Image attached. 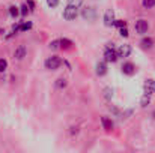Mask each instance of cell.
I'll return each mask as SVG.
<instances>
[{
    "mask_svg": "<svg viewBox=\"0 0 155 153\" xmlns=\"http://www.w3.org/2000/svg\"><path fill=\"white\" fill-rule=\"evenodd\" d=\"M77 9H78V8L68 5V6L65 8V11H63V18H65V20H68V21L75 20V18H77V15H78V11H77Z\"/></svg>",
    "mask_w": 155,
    "mask_h": 153,
    "instance_id": "1",
    "label": "cell"
},
{
    "mask_svg": "<svg viewBox=\"0 0 155 153\" xmlns=\"http://www.w3.org/2000/svg\"><path fill=\"white\" fill-rule=\"evenodd\" d=\"M60 65H62V60H60L57 56L48 57V59L45 60V68H47V69H50V71H56Z\"/></svg>",
    "mask_w": 155,
    "mask_h": 153,
    "instance_id": "2",
    "label": "cell"
},
{
    "mask_svg": "<svg viewBox=\"0 0 155 153\" xmlns=\"http://www.w3.org/2000/svg\"><path fill=\"white\" fill-rule=\"evenodd\" d=\"M134 27H136V32L139 35H145L148 32V29H149V24H148L146 20H139V21H136V26Z\"/></svg>",
    "mask_w": 155,
    "mask_h": 153,
    "instance_id": "3",
    "label": "cell"
},
{
    "mask_svg": "<svg viewBox=\"0 0 155 153\" xmlns=\"http://www.w3.org/2000/svg\"><path fill=\"white\" fill-rule=\"evenodd\" d=\"M104 57H105V62H116L117 60V53L113 50V47H110V45H107V48H105V53H104Z\"/></svg>",
    "mask_w": 155,
    "mask_h": 153,
    "instance_id": "4",
    "label": "cell"
},
{
    "mask_svg": "<svg viewBox=\"0 0 155 153\" xmlns=\"http://www.w3.org/2000/svg\"><path fill=\"white\" fill-rule=\"evenodd\" d=\"M104 24H105L107 27L114 26V12H113L111 9H107V11H105V14H104Z\"/></svg>",
    "mask_w": 155,
    "mask_h": 153,
    "instance_id": "5",
    "label": "cell"
},
{
    "mask_svg": "<svg viewBox=\"0 0 155 153\" xmlns=\"http://www.w3.org/2000/svg\"><path fill=\"white\" fill-rule=\"evenodd\" d=\"M143 90H145V93H148V95H154L155 93V81L154 80H146L145 84H143Z\"/></svg>",
    "mask_w": 155,
    "mask_h": 153,
    "instance_id": "6",
    "label": "cell"
},
{
    "mask_svg": "<svg viewBox=\"0 0 155 153\" xmlns=\"http://www.w3.org/2000/svg\"><path fill=\"white\" fill-rule=\"evenodd\" d=\"M130 54H131V47L128 44H124V45L119 47V50H117V56L119 57H128Z\"/></svg>",
    "mask_w": 155,
    "mask_h": 153,
    "instance_id": "7",
    "label": "cell"
},
{
    "mask_svg": "<svg viewBox=\"0 0 155 153\" xmlns=\"http://www.w3.org/2000/svg\"><path fill=\"white\" fill-rule=\"evenodd\" d=\"M81 15H83V18H84V20L92 21V20L95 18V9H94V8H84V9H83V12H81Z\"/></svg>",
    "mask_w": 155,
    "mask_h": 153,
    "instance_id": "8",
    "label": "cell"
},
{
    "mask_svg": "<svg viewBox=\"0 0 155 153\" xmlns=\"http://www.w3.org/2000/svg\"><path fill=\"white\" fill-rule=\"evenodd\" d=\"M122 72H124V74H127V75H133V74L136 72V66H134L133 63L127 62V63H124V65H122Z\"/></svg>",
    "mask_w": 155,
    "mask_h": 153,
    "instance_id": "9",
    "label": "cell"
},
{
    "mask_svg": "<svg viewBox=\"0 0 155 153\" xmlns=\"http://www.w3.org/2000/svg\"><path fill=\"white\" fill-rule=\"evenodd\" d=\"M14 57H15L17 60H23V59L26 57V47H24V45H20V47L15 50V53H14Z\"/></svg>",
    "mask_w": 155,
    "mask_h": 153,
    "instance_id": "10",
    "label": "cell"
},
{
    "mask_svg": "<svg viewBox=\"0 0 155 153\" xmlns=\"http://www.w3.org/2000/svg\"><path fill=\"white\" fill-rule=\"evenodd\" d=\"M97 74L98 75H105L107 74V65H105V62L97 63Z\"/></svg>",
    "mask_w": 155,
    "mask_h": 153,
    "instance_id": "11",
    "label": "cell"
},
{
    "mask_svg": "<svg viewBox=\"0 0 155 153\" xmlns=\"http://www.w3.org/2000/svg\"><path fill=\"white\" fill-rule=\"evenodd\" d=\"M101 123H103V128L105 131H111V129H113V122H111L108 117H103V119H101Z\"/></svg>",
    "mask_w": 155,
    "mask_h": 153,
    "instance_id": "12",
    "label": "cell"
},
{
    "mask_svg": "<svg viewBox=\"0 0 155 153\" xmlns=\"http://www.w3.org/2000/svg\"><path fill=\"white\" fill-rule=\"evenodd\" d=\"M60 47L65 48V50H68V48L72 47V42H71L69 39H65V38H63V39H60Z\"/></svg>",
    "mask_w": 155,
    "mask_h": 153,
    "instance_id": "13",
    "label": "cell"
},
{
    "mask_svg": "<svg viewBox=\"0 0 155 153\" xmlns=\"http://www.w3.org/2000/svg\"><path fill=\"white\" fill-rule=\"evenodd\" d=\"M152 44H154V41H152L151 38H145V39L142 41V47H143V48H151Z\"/></svg>",
    "mask_w": 155,
    "mask_h": 153,
    "instance_id": "14",
    "label": "cell"
},
{
    "mask_svg": "<svg viewBox=\"0 0 155 153\" xmlns=\"http://www.w3.org/2000/svg\"><path fill=\"white\" fill-rule=\"evenodd\" d=\"M149 102H151V95L145 93V95L142 96V101H140V105H142V107H146V105H148Z\"/></svg>",
    "mask_w": 155,
    "mask_h": 153,
    "instance_id": "15",
    "label": "cell"
},
{
    "mask_svg": "<svg viewBox=\"0 0 155 153\" xmlns=\"http://www.w3.org/2000/svg\"><path fill=\"white\" fill-rule=\"evenodd\" d=\"M142 3H143V8H146V9H151L155 6V0H143Z\"/></svg>",
    "mask_w": 155,
    "mask_h": 153,
    "instance_id": "16",
    "label": "cell"
},
{
    "mask_svg": "<svg viewBox=\"0 0 155 153\" xmlns=\"http://www.w3.org/2000/svg\"><path fill=\"white\" fill-rule=\"evenodd\" d=\"M9 14H11V17H12V18H15V17L20 14V11H18V8H17V6H11V8H9Z\"/></svg>",
    "mask_w": 155,
    "mask_h": 153,
    "instance_id": "17",
    "label": "cell"
},
{
    "mask_svg": "<svg viewBox=\"0 0 155 153\" xmlns=\"http://www.w3.org/2000/svg\"><path fill=\"white\" fill-rule=\"evenodd\" d=\"M56 86H57L59 89L66 87V80H65V78H59V80H57V83H56Z\"/></svg>",
    "mask_w": 155,
    "mask_h": 153,
    "instance_id": "18",
    "label": "cell"
},
{
    "mask_svg": "<svg viewBox=\"0 0 155 153\" xmlns=\"http://www.w3.org/2000/svg\"><path fill=\"white\" fill-rule=\"evenodd\" d=\"M81 3H83V0H68V5L75 6V8H80V6H81Z\"/></svg>",
    "mask_w": 155,
    "mask_h": 153,
    "instance_id": "19",
    "label": "cell"
},
{
    "mask_svg": "<svg viewBox=\"0 0 155 153\" xmlns=\"http://www.w3.org/2000/svg\"><path fill=\"white\" fill-rule=\"evenodd\" d=\"M8 68V62L5 59H0V72H5Z\"/></svg>",
    "mask_w": 155,
    "mask_h": 153,
    "instance_id": "20",
    "label": "cell"
},
{
    "mask_svg": "<svg viewBox=\"0 0 155 153\" xmlns=\"http://www.w3.org/2000/svg\"><path fill=\"white\" fill-rule=\"evenodd\" d=\"M20 9H21V11H20V12H21V15H27V14H29V11H30V9H27V3L21 5V8H20Z\"/></svg>",
    "mask_w": 155,
    "mask_h": 153,
    "instance_id": "21",
    "label": "cell"
},
{
    "mask_svg": "<svg viewBox=\"0 0 155 153\" xmlns=\"http://www.w3.org/2000/svg\"><path fill=\"white\" fill-rule=\"evenodd\" d=\"M59 2H60V0H47V5H48L50 8H57V6H59Z\"/></svg>",
    "mask_w": 155,
    "mask_h": 153,
    "instance_id": "22",
    "label": "cell"
},
{
    "mask_svg": "<svg viewBox=\"0 0 155 153\" xmlns=\"http://www.w3.org/2000/svg\"><path fill=\"white\" fill-rule=\"evenodd\" d=\"M50 48H51V50H57V48H60V41H53L51 44H50Z\"/></svg>",
    "mask_w": 155,
    "mask_h": 153,
    "instance_id": "23",
    "label": "cell"
},
{
    "mask_svg": "<svg viewBox=\"0 0 155 153\" xmlns=\"http://www.w3.org/2000/svg\"><path fill=\"white\" fill-rule=\"evenodd\" d=\"M104 92H105V98H107V99H110V98L113 96V90H111L110 87H107V89H105Z\"/></svg>",
    "mask_w": 155,
    "mask_h": 153,
    "instance_id": "24",
    "label": "cell"
},
{
    "mask_svg": "<svg viewBox=\"0 0 155 153\" xmlns=\"http://www.w3.org/2000/svg\"><path fill=\"white\" fill-rule=\"evenodd\" d=\"M114 26H117V27H125V26H127V23H125V21H122V20H116V21H114Z\"/></svg>",
    "mask_w": 155,
    "mask_h": 153,
    "instance_id": "25",
    "label": "cell"
},
{
    "mask_svg": "<svg viewBox=\"0 0 155 153\" xmlns=\"http://www.w3.org/2000/svg\"><path fill=\"white\" fill-rule=\"evenodd\" d=\"M120 36H124V38H127V36H128V30H127V26H125V27H120Z\"/></svg>",
    "mask_w": 155,
    "mask_h": 153,
    "instance_id": "26",
    "label": "cell"
},
{
    "mask_svg": "<svg viewBox=\"0 0 155 153\" xmlns=\"http://www.w3.org/2000/svg\"><path fill=\"white\" fill-rule=\"evenodd\" d=\"M27 6L30 8V11H33V9H35V3H33L32 0H27Z\"/></svg>",
    "mask_w": 155,
    "mask_h": 153,
    "instance_id": "27",
    "label": "cell"
}]
</instances>
